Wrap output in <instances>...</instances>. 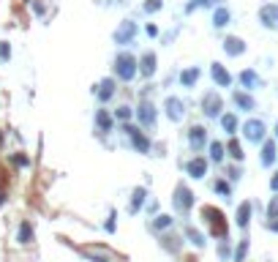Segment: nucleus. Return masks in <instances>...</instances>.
<instances>
[{
    "label": "nucleus",
    "mask_w": 278,
    "mask_h": 262,
    "mask_svg": "<svg viewBox=\"0 0 278 262\" xmlns=\"http://www.w3.org/2000/svg\"><path fill=\"white\" fill-rule=\"evenodd\" d=\"M0 60H3V63L11 60V44H8V41H0Z\"/></svg>",
    "instance_id": "36"
},
{
    "label": "nucleus",
    "mask_w": 278,
    "mask_h": 262,
    "mask_svg": "<svg viewBox=\"0 0 278 262\" xmlns=\"http://www.w3.org/2000/svg\"><path fill=\"white\" fill-rule=\"evenodd\" d=\"M106 229H109V232H115V213H109V221H106Z\"/></svg>",
    "instance_id": "44"
},
{
    "label": "nucleus",
    "mask_w": 278,
    "mask_h": 262,
    "mask_svg": "<svg viewBox=\"0 0 278 262\" xmlns=\"http://www.w3.org/2000/svg\"><path fill=\"white\" fill-rule=\"evenodd\" d=\"M11 164L14 167H30V159L25 153H17V156H11Z\"/></svg>",
    "instance_id": "37"
},
{
    "label": "nucleus",
    "mask_w": 278,
    "mask_h": 262,
    "mask_svg": "<svg viewBox=\"0 0 278 262\" xmlns=\"http://www.w3.org/2000/svg\"><path fill=\"white\" fill-rule=\"evenodd\" d=\"M229 22H232V11H229V8L221 6V3H218V6H213V28L224 30Z\"/></svg>",
    "instance_id": "20"
},
{
    "label": "nucleus",
    "mask_w": 278,
    "mask_h": 262,
    "mask_svg": "<svg viewBox=\"0 0 278 262\" xmlns=\"http://www.w3.org/2000/svg\"><path fill=\"white\" fill-rule=\"evenodd\" d=\"M93 93H96V98H98L101 104L112 101V98H115V93H118V79H115V76H106V79H101V82L93 88Z\"/></svg>",
    "instance_id": "10"
},
{
    "label": "nucleus",
    "mask_w": 278,
    "mask_h": 262,
    "mask_svg": "<svg viewBox=\"0 0 278 262\" xmlns=\"http://www.w3.org/2000/svg\"><path fill=\"white\" fill-rule=\"evenodd\" d=\"M142 8H145V14H158L161 8H164V0H145Z\"/></svg>",
    "instance_id": "33"
},
{
    "label": "nucleus",
    "mask_w": 278,
    "mask_h": 262,
    "mask_svg": "<svg viewBox=\"0 0 278 262\" xmlns=\"http://www.w3.org/2000/svg\"><path fill=\"white\" fill-rule=\"evenodd\" d=\"M237 82H240V88L243 90H257V88H262V76L257 74L254 69H243L240 74H237Z\"/></svg>",
    "instance_id": "15"
},
{
    "label": "nucleus",
    "mask_w": 278,
    "mask_h": 262,
    "mask_svg": "<svg viewBox=\"0 0 278 262\" xmlns=\"http://www.w3.org/2000/svg\"><path fill=\"white\" fill-rule=\"evenodd\" d=\"M172 205H174L177 213H188V210L194 207V194H191V188H188L186 183H177V186H174Z\"/></svg>",
    "instance_id": "6"
},
{
    "label": "nucleus",
    "mask_w": 278,
    "mask_h": 262,
    "mask_svg": "<svg viewBox=\"0 0 278 262\" xmlns=\"http://www.w3.org/2000/svg\"><path fill=\"white\" fill-rule=\"evenodd\" d=\"M120 131H123L128 139H131V145L137 148L139 153H147V150H150V139L145 137V131H142V129H137V126H131V123H123V126H120Z\"/></svg>",
    "instance_id": "8"
},
{
    "label": "nucleus",
    "mask_w": 278,
    "mask_h": 262,
    "mask_svg": "<svg viewBox=\"0 0 278 262\" xmlns=\"http://www.w3.org/2000/svg\"><path fill=\"white\" fill-rule=\"evenodd\" d=\"M172 216H167V213H161V216H156V219H153V224H150V227H153L156 229V232H161V229H169V227H172Z\"/></svg>",
    "instance_id": "30"
},
{
    "label": "nucleus",
    "mask_w": 278,
    "mask_h": 262,
    "mask_svg": "<svg viewBox=\"0 0 278 262\" xmlns=\"http://www.w3.org/2000/svg\"><path fill=\"white\" fill-rule=\"evenodd\" d=\"M202 112H205V117H210V120H216L224 112V98L218 96L216 90H210V93L202 96Z\"/></svg>",
    "instance_id": "7"
},
{
    "label": "nucleus",
    "mask_w": 278,
    "mask_h": 262,
    "mask_svg": "<svg viewBox=\"0 0 278 262\" xmlns=\"http://www.w3.org/2000/svg\"><path fill=\"white\" fill-rule=\"evenodd\" d=\"M232 104H235L240 112L257 110V101H254V96H251L248 90H235V93H232Z\"/></svg>",
    "instance_id": "17"
},
{
    "label": "nucleus",
    "mask_w": 278,
    "mask_h": 262,
    "mask_svg": "<svg viewBox=\"0 0 278 262\" xmlns=\"http://www.w3.org/2000/svg\"><path fill=\"white\" fill-rule=\"evenodd\" d=\"M188 145H191L194 153H199L202 148L208 145V129L205 126H191L188 129Z\"/></svg>",
    "instance_id": "14"
},
{
    "label": "nucleus",
    "mask_w": 278,
    "mask_h": 262,
    "mask_svg": "<svg viewBox=\"0 0 278 262\" xmlns=\"http://www.w3.org/2000/svg\"><path fill=\"white\" fill-rule=\"evenodd\" d=\"M96 126H98V131H106V134H109V131L115 129V117H112V112L98 110L96 112Z\"/></svg>",
    "instance_id": "23"
},
{
    "label": "nucleus",
    "mask_w": 278,
    "mask_h": 262,
    "mask_svg": "<svg viewBox=\"0 0 278 262\" xmlns=\"http://www.w3.org/2000/svg\"><path fill=\"white\" fill-rule=\"evenodd\" d=\"M199 76H202V71L196 69V66H188V69L180 71V85H183V88H196Z\"/></svg>",
    "instance_id": "21"
},
{
    "label": "nucleus",
    "mask_w": 278,
    "mask_h": 262,
    "mask_svg": "<svg viewBox=\"0 0 278 262\" xmlns=\"http://www.w3.org/2000/svg\"><path fill=\"white\" fill-rule=\"evenodd\" d=\"M273 134H276V139H278V120H276V129H273Z\"/></svg>",
    "instance_id": "46"
},
{
    "label": "nucleus",
    "mask_w": 278,
    "mask_h": 262,
    "mask_svg": "<svg viewBox=\"0 0 278 262\" xmlns=\"http://www.w3.org/2000/svg\"><path fill=\"white\" fill-rule=\"evenodd\" d=\"M145 33L150 36V38H156V36H158V28H156V25H147V28H145Z\"/></svg>",
    "instance_id": "41"
},
{
    "label": "nucleus",
    "mask_w": 278,
    "mask_h": 262,
    "mask_svg": "<svg viewBox=\"0 0 278 262\" xmlns=\"http://www.w3.org/2000/svg\"><path fill=\"white\" fill-rule=\"evenodd\" d=\"M235 221H237V227H248V221H251V202H243V205L237 207Z\"/></svg>",
    "instance_id": "27"
},
{
    "label": "nucleus",
    "mask_w": 278,
    "mask_h": 262,
    "mask_svg": "<svg viewBox=\"0 0 278 262\" xmlns=\"http://www.w3.org/2000/svg\"><path fill=\"white\" fill-rule=\"evenodd\" d=\"M85 257L90 262H109L112 257H109V251H93V248H85Z\"/></svg>",
    "instance_id": "31"
},
{
    "label": "nucleus",
    "mask_w": 278,
    "mask_h": 262,
    "mask_svg": "<svg viewBox=\"0 0 278 262\" xmlns=\"http://www.w3.org/2000/svg\"><path fill=\"white\" fill-rule=\"evenodd\" d=\"M224 150H226V156H229V159H235V161H243V159H245L243 145H240L237 139H229V145L224 148Z\"/></svg>",
    "instance_id": "26"
},
{
    "label": "nucleus",
    "mask_w": 278,
    "mask_h": 262,
    "mask_svg": "<svg viewBox=\"0 0 278 262\" xmlns=\"http://www.w3.org/2000/svg\"><path fill=\"white\" fill-rule=\"evenodd\" d=\"M186 238L194 243V246H199V248L205 246V238H202V232H196L194 227H186Z\"/></svg>",
    "instance_id": "34"
},
{
    "label": "nucleus",
    "mask_w": 278,
    "mask_h": 262,
    "mask_svg": "<svg viewBox=\"0 0 278 262\" xmlns=\"http://www.w3.org/2000/svg\"><path fill=\"white\" fill-rule=\"evenodd\" d=\"M259 22L267 30H278V3H264L259 8Z\"/></svg>",
    "instance_id": "11"
},
{
    "label": "nucleus",
    "mask_w": 278,
    "mask_h": 262,
    "mask_svg": "<svg viewBox=\"0 0 278 262\" xmlns=\"http://www.w3.org/2000/svg\"><path fill=\"white\" fill-rule=\"evenodd\" d=\"M221 47H224V52H226L229 57H240V55H245V49H248L240 36H226Z\"/></svg>",
    "instance_id": "16"
},
{
    "label": "nucleus",
    "mask_w": 278,
    "mask_h": 262,
    "mask_svg": "<svg viewBox=\"0 0 278 262\" xmlns=\"http://www.w3.org/2000/svg\"><path fill=\"white\" fill-rule=\"evenodd\" d=\"M221 0H191L186 6V14H191V11H196V8H202V6H218Z\"/></svg>",
    "instance_id": "32"
},
{
    "label": "nucleus",
    "mask_w": 278,
    "mask_h": 262,
    "mask_svg": "<svg viewBox=\"0 0 278 262\" xmlns=\"http://www.w3.org/2000/svg\"><path fill=\"white\" fill-rule=\"evenodd\" d=\"M137 66H139V74L145 76V79H153L156 71H158V57H156V52H145L137 60Z\"/></svg>",
    "instance_id": "12"
},
{
    "label": "nucleus",
    "mask_w": 278,
    "mask_h": 262,
    "mask_svg": "<svg viewBox=\"0 0 278 262\" xmlns=\"http://www.w3.org/2000/svg\"><path fill=\"white\" fill-rule=\"evenodd\" d=\"M267 229H273V232H278V219H270V221H267Z\"/></svg>",
    "instance_id": "45"
},
{
    "label": "nucleus",
    "mask_w": 278,
    "mask_h": 262,
    "mask_svg": "<svg viewBox=\"0 0 278 262\" xmlns=\"http://www.w3.org/2000/svg\"><path fill=\"white\" fill-rule=\"evenodd\" d=\"M137 36H139V25L134 19H123L115 28V33H112V41L118 44V47H131L134 41H137Z\"/></svg>",
    "instance_id": "3"
},
{
    "label": "nucleus",
    "mask_w": 278,
    "mask_h": 262,
    "mask_svg": "<svg viewBox=\"0 0 278 262\" xmlns=\"http://www.w3.org/2000/svg\"><path fill=\"white\" fill-rule=\"evenodd\" d=\"M213 191H218L221 197H229V194H232V186L226 183V180H216V183H213Z\"/></svg>",
    "instance_id": "35"
},
{
    "label": "nucleus",
    "mask_w": 278,
    "mask_h": 262,
    "mask_svg": "<svg viewBox=\"0 0 278 262\" xmlns=\"http://www.w3.org/2000/svg\"><path fill=\"white\" fill-rule=\"evenodd\" d=\"M245 251H248V241H240V246H237V251H235V262H243Z\"/></svg>",
    "instance_id": "38"
},
{
    "label": "nucleus",
    "mask_w": 278,
    "mask_h": 262,
    "mask_svg": "<svg viewBox=\"0 0 278 262\" xmlns=\"http://www.w3.org/2000/svg\"><path fill=\"white\" fill-rule=\"evenodd\" d=\"M243 137L248 139L251 145H262V139L267 137V126H264V120H259V117H248L243 123Z\"/></svg>",
    "instance_id": "5"
},
{
    "label": "nucleus",
    "mask_w": 278,
    "mask_h": 262,
    "mask_svg": "<svg viewBox=\"0 0 278 262\" xmlns=\"http://www.w3.org/2000/svg\"><path fill=\"white\" fill-rule=\"evenodd\" d=\"M240 175H243V172H240V167H232V169H229V178L232 180H240Z\"/></svg>",
    "instance_id": "42"
},
{
    "label": "nucleus",
    "mask_w": 278,
    "mask_h": 262,
    "mask_svg": "<svg viewBox=\"0 0 278 262\" xmlns=\"http://www.w3.org/2000/svg\"><path fill=\"white\" fill-rule=\"evenodd\" d=\"M17 241L25 243V246L33 243V224H30V221H22L19 224V229H17Z\"/></svg>",
    "instance_id": "25"
},
{
    "label": "nucleus",
    "mask_w": 278,
    "mask_h": 262,
    "mask_svg": "<svg viewBox=\"0 0 278 262\" xmlns=\"http://www.w3.org/2000/svg\"><path fill=\"white\" fill-rule=\"evenodd\" d=\"M278 159V148H276V139H262V156H259V161H262V167H273Z\"/></svg>",
    "instance_id": "19"
},
{
    "label": "nucleus",
    "mask_w": 278,
    "mask_h": 262,
    "mask_svg": "<svg viewBox=\"0 0 278 262\" xmlns=\"http://www.w3.org/2000/svg\"><path fill=\"white\" fill-rule=\"evenodd\" d=\"M186 172H188V178H194V180L205 178V175H208V159H205V156H194V159L186 164Z\"/></svg>",
    "instance_id": "18"
},
{
    "label": "nucleus",
    "mask_w": 278,
    "mask_h": 262,
    "mask_svg": "<svg viewBox=\"0 0 278 262\" xmlns=\"http://www.w3.org/2000/svg\"><path fill=\"white\" fill-rule=\"evenodd\" d=\"M202 219L208 221V227H210V235L213 238H226L229 235V224H226V219H224V213L218 210V207L208 205V207H202Z\"/></svg>",
    "instance_id": "2"
},
{
    "label": "nucleus",
    "mask_w": 278,
    "mask_h": 262,
    "mask_svg": "<svg viewBox=\"0 0 278 262\" xmlns=\"http://www.w3.org/2000/svg\"><path fill=\"white\" fill-rule=\"evenodd\" d=\"M267 219H278V197H273L267 205Z\"/></svg>",
    "instance_id": "39"
},
{
    "label": "nucleus",
    "mask_w": 278,
    "mask_h": 262,
    "mask_svg": "<svg viewBox=\"0 0 278 262\" xmlns=\"http://www.w3.org/2000/svg\"><path fill=\"white\" fill-rule=\"evenodd\" d=\"M134 115H137L142 129H156V123H158V110H156V104L147 101V98H142V104L134 110Z\"/></svg>",
    "instance_id": "4"
},
{
    "label": "nucleus",
    "mask_w": 278,
    "mask_h": 262,
    "mask_svg": "<svg viewBox=\"0 0 278 262\" xmlns=\"http://www.w3.org/2000/svg\"><path fill=\"white\" fill-rule=\"evenodd\" d=\"M208 150H210V161H216V164H221L224 156H226L221 142H208Z\"/></svg>",
    "instance_id": "29"
},
{
    "label": "nucleus",
    "mask_w": 278,
    "mask_h": 262,
    "mask_svg": "<svg viewBox=\"0 0 278 262\" xmlns=\"http://www.w3.org/2000/svg\"><path fill=\"white\" fill-rule=\"evenodd\" d=\"M0 145H3V131H0Z\"/></svg>",
    "instance_id": "48"
},
{
    "label": "nucleus",
    "mask_w": 278,
    "mask_h": 262,
    "mask_svg": "<svg viewBox=\"0 0 278 262\" xmlns=\"http://www.w3.org/2000/svg\"><path fill=\"white\" fill-rule=\"evenodd\" d=\"M210 76H213V82H216L218 88H232V79H235V76L226 71V66L218 63V60L210 63Z\"/></svg>",
    "instance_id": "13"
},
{
    "label": "nucleus",
    "mask_w": 278,
    "mask_h": 262,
    "mask_svg": "<svg viewBox=\"0 0 278 262\" xmlns=\"http://www.w3.org/2000/svg\"><path fill=\"white\" fill-rule=\"evenodd\" d=\"M33 14H35V17H44V14H47V6H44L41 0H33Z\"/></svg>",
    "instance_id": "40"
},
{
    "label": "nucleus",
    "mask_w": 278,
    "mask_h": 262,
    "mask_svg": "<svg viewBox=\"0 0 278 262\" xmlns=\"http://www.w3.org/2000/svg\"><path fill=\"white\" fill-rule=\"evenodd\" d=\"M145 200H147V188L145 186H137L131 191V205H128V210H131V213H139V207L145 205Z\"/></svg>",
    "instance_id": "24"
},
{
    "label": "nucleus",
    "mask_w": 278,
    "mask_h": 262,
    "mask_svg": "<svg viewBox=\"0 0 278 262\" xmlns=\"http://www.w3.org/2000/svg\"><path fill=\"white\" fill-rule=\"evenodd\" d=\"M115 79H120V82H134L139 76V66H137V57L131 55V52H120L118 57H115Z\"/></svg>",
    "instance_id": "1"
},
{
    "label": "nucleus",
    "mask_w": 278,
    "mask_h": 262,
    "mask_svg": "<svg viewBox=\"0 0 278 262\" xmlns=\"http://www.w3.org/2000/svg\"><path fill=\"white\" fill-rule=\"evenodd\" d=\"M270 188H273V191L278 194V172H276V175H273V178H270Z\"/></svg>",
    "instance_id": "43"
},
{
    "label": "nucleus",
    "mask_w": 278,
    "mask_h": 262,
    "mask_svg": "<svg viewBox=\"0 0 278 262\" xmlns=\"http://www.w3.org/2000/svg\"><path fill=\"white\" fill-rule=\"evenodd\" d=\"M112 117H115V120H120V123H128V120L134 117V110L128 107V104H120L118 110L112 112Z\"/></svg>",
    "instance_id": "28"
},
{
    "label": "nucleus",
    "mask_w": 278,
    "mask_h": 262,
    "mask_svg": "<svg viewBox=\"0 0 278 262\" xmlns=\"http://www.w3.org/2000/svg\"><path fill=\"white\" fill-rule=\"evenodd\" d=\"M3 202H6V194H0V205H3Z\"/></svg>",
    "instance_id": "47"
},
{
    "label": "nucleus",
    "mask_w": 278,
    "mask_h": 262,
    "mask_svg": "<svg viewBox=\"0 0 278 262\" xmlns=\"http://www.w3.org/2000/svg\"><path fill=\"white\" fill-rule=\"evenodd\" d=\"M164 115H167L172 123H180L183 117H186V104L177 96H167L164 98Z\"/></svg>",
    "instance_id": "9"
},
{
    "label": "nucleus",
    "mask_w": 278,
    "mask_h": 262,
    "mask_svg": "<svg viewBox=\"0 0 278 262\" xmlns=\"http://www.w3.org/2000/svg\"><path fill=\"white\" fill-rule=\"evenodd\" d=\"M218 120H221V129L226 131L229 137H235V134H237V115H235V112H221Z\"/></svg>",
    "instance_id": "22"
}]
</instances>
